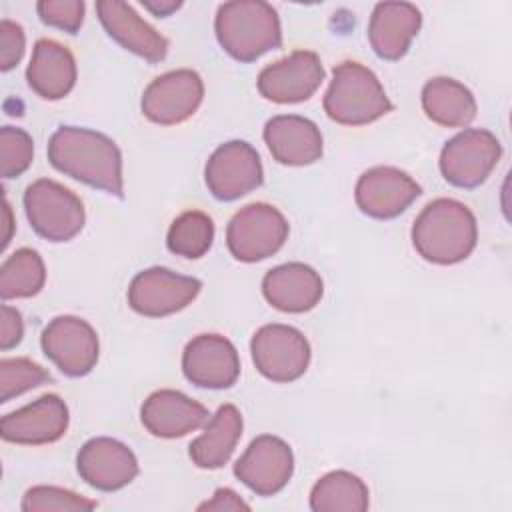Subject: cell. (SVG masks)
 <instances>
[{"instance_id": "cell-1", "label": "cell", "mask_w": 512, "mask_h": 512, "mask_svg": "<svg viewBox=\"0 0 512 512\" xmlns=\"http://www.w3.org/2000/svg\"><path fill=\"white\" fill-rule=\"evenodd\" d=\"M50 164L92 188L122 198V154L112 138L90 128L60 126L48 140Z\"/></svg>"}, {"instance_id": "cell-2", "label": "cell", "mask_w": 512, "mask_h": 512, "mask_svg": "<svg viewBox=\"0 0 512 512\" xmlns=\"http://www.w3.org/2000/svg\"><path fill=\"white\" fill-rule=\"evenodd\" d=\"M478 240L476 218L470 208L452 198H438L424 206L412 226L416 252L432 264H456L472 254Z\"/></svg>"}, {"instance_id": "cell-3", "label": "cell", "mask_w": 512, "mask_h": 512, "mask_svg": "<svg viewBox=\"0 0 512 512\" xmlns=\"http://www.w3.org/2000/svg\"><path fill=\"white\" fill-rule=\"evenodd\" d=\"M220 46L240 62H254L282 46L278 12L262 0H234L220 4L214 20Z\"/></svg>"}, {"instance_id": "cell-4", "label": "cell", "mask_w": 512, "mask_h": 512, "mask_svg": "<svg viewBox=\"0 0 512 512\" xmlns=\"http://www.w3.org/2000/svg\"><path fill=\"white\" fill-rule=\"evenodd\" d=\"M392 110L376 74L352 60L334 68L332 82L324 96V112L344 126H364Z\"/></svg>"}, {"instance_id": "cell-5", "label": "cell", "mask_w": 512, "mask_h": 512, "mask_svg": "<svg viewBox=\"0 0 512 512\" xmlns=\"http://www.w3.org/2000/svg\"><path fill=\"white\" fill-rule=\"evenodd\" d=\"M24 210L34 232L50 242L72 240L86 220L82 200L48 178H40L26 188Z\"/></svg>"}, {"instance_id": "cell-6", "label": "cell", "mask_w": 512, "mask_h": 512, "mask_svg": "<svg viewBox=\"0 0 512 512\" xmlns=\"http://www.w3.org/2000/svg\"><path fill=\"white\" fill-rule=\"evenodd\" d=\"M288 238L284 214L264 202L240 208L226 230L230 254L240 262H260L276 254Z\"/></svg>"}, {"instance_id": "cell-7", "label": "cell", "mask_w": 512, "mask_h": 512, "mask_svg": "<svg viewBox=\"0 0 512 512\" xmlns=\"http://www.w3.org/2000/svg\"><path fill=\"white\" fill-rule=\"evenodd\" d=\"M502 154L498 138L484 128H468L448 140L440 152V172L458 188H476L496 168Z\"/></svg>"}, {"instance_id": "cell-8", "label": "cell", "mask_w": 512, "mask_h": 512, "mask_svg": "<svg viewBox=\"0 0 512 512\" xmlns=\"http://www.w3.org/2000/svg\"><path fill=\"white\" fill-rule=\"evenodd\" d=\"M256 370L272 382L298 380L310 364V344L304 334L286 324H266L250 342Z\"/></svg>"}, {"instance_id": "cell-9", "label": "cell", "mask_w": 512, "mask_h": 512, "mask_svg": "<svg viewBox=\"0 0 512 512\" xmlns=\"http://www.w3.org/2000/svg\"><path fill=\"white\" fill-rule=\"evenodd\" d=\"M200 288L202 282L198 278L154 266L132 278L128 286V304L142 316L162 318L186 308L198 296Z\"/></svg>"}, {"instance_id": "cell-10", "label": "cell", "mask_w": 512, "mask_h": 512, "mask_svg": "<svg viewBox=\"0 0 512 512\" xmlns=\"http://www.w3.org/2000/svg\"><path fill=\"white\" fill-rule=\"evenodd\" d=\"M204 178L214 198L232 202L256 190L264 180V172L258 152L248 142L230 140L212 152Z\"/></svg>"}, {"instance_id": "cell-11", "label": "cell", "mask_w": 512, "mask_h": 512, "mask_svg": "<svg viewBox=\"0 0 512 512\" xmlns=\"http://www.w3.org/2000/svg\"><path fill=\"white\" fill-rule=\"evenodd\" d=\"M44 354L70 378L86 376L98 362L96 330L78 316H56L42 330Z\"/></svg>"}, {"instance_id": "cell-12", "label": "cell", "mask_w": 512, "mask_h": 512, "mask_svg": "<svg viewBox=\"0 0 512 512\" xmlns=\"http://www.w3.org/2000/svg\"><path fill=\"white\" fill-rule=\"evenodd\" d=\"M204 98L202 78L188 68L166 72L154 78L142 94V114L162 126L188 120Z\"/></svg>"}, {"instance_id": "cell-13", "label": "cell", "mask_w": 512, "mask_h": 512, "mask_svg": "<svg viewBox=\"0 0 512 512\" xmlns=\"http://www.w3.org/2000/svg\"><path fill=\"white\" fill-rule=\"evenodd\" d=\"M294 472L292 448L278 436L262 434L236 460L234 474L258 496L280 492Z\"/></svg>"}, {"instance_id": "cell-14", "label": "cell", "mask_w": 512, "mask_h": 512, "mask_svg": "<svg viewBox=\"0 0 512 512\" xmlns=\"http://www.w3.org/2000/svg\"><path fill=\"white\" fill-rule=\"evenodd\" d=\"M324 80V66L318 54L296 50L290 56L268 64L258 74L260 94L276 104H296L308 100Z\"/></svg>"}, {"instance_id": "cell-15", "label": "cell", "mask_w": 512, "mask_h": 512, "mask_svg": "<svg viewBox=\"0 0 512 512\" xmlns=\"http://www.w3.org/2000/svg\"><path fill=\"white\" fill-rule=\"evenodd\" d=\"M420 194V184L392 166H374L366 170L358 178L354 190L358 208L376 220L400 216Z\"/></svg>"}, {"instance_id": "cell-16", "label": "cell", "mask_w": 512, "mask_h": 512, "mask_svg": "<svg viewBox=\"0 0 512 512\" xmlns=\"http://www.w3.org/2000/svg\"><path fill=\"white\" fill-rule=\"evenodd\" d=\"M182 372L198 388L222 390L236 384L240 358L228 338L220 334H200L184 348Z\"/></svg>"}, {"instance_id": "cell-17", "label": "cell", "mask_w": 512, "mask_h": 512, "mask_svg": "<svg viewBox=\"0 0 512 512\" xmlns=\"http://www.w3.org/2000/svg\"><path fill=\"white\" fill-rule=\"evenodd\" d=\"M76 468L88 486L102 492H114L136 478L138 460L126 444L102 436L88 440L80 448Z\"/></svg>"}, {"instance_id": "cell-18", "label": "cell", "mask_w": 512, "mask_h": 512, "mask_svg": "<svg viewBox=\"0 0 512 512\" xmlns=\"http://www.w3.org/2000/svg\"><path fill=\"white\" fill-rule=\"evenodd\" d=\"M68 406L56 394H44L24 408L10 412L0 422V434L14 444H50L68 430Z\"/></svg>"}, {"instance_id": "cell-19", "label": "cell", "mask_w": 512, "mask_h": 512, "mask_svg": "<svg viewBox=\"0 0 512 512\" xmlns=\"http://www.w3.org/2000/svg\"><path fill=\"white\" fill-rule=\"evenodd\" d=\"M98 18L112 40L132 54L156 64L168 54V40L144 22L136 10L120 0L96 2Z\"/></svg>"}, {"instance_id": "cell-20", "label": "cell", "mask_w": 512, "mask_h": 512, "mask_svg": "<svg viewBox=\"0 0 512 512\" xmlns=\"http://www.w3.org/2000/svg\"><path fill=\"white\" fill-rule=\"evenodd\" d=\"M140 420L144 428L158 438H180L208 422V410L178 390L152 392L142 408Z\"/></svg>"}, {"instance_id": "cell-21", "label": "cell", "mask_w": 512, "mask_h": 512, "mask_svg": "<svg viewBox=\"0 0 512 512\" xmlns=\"http://www.w3.org/2000/svg\"><path fill=\"white\" fill-rule=\"evenodd\" d=\"M262 294L276 310L300 314L312 310L322 294L324 284L320 274L302 262H288L266 272Z\"/></svg>"}, {"instance_id": "cell-22", "label": "cell", "mask_w": 512, "mask_h": 512, "mask_svg": "<svg viewBox=\"0 0 512 512\" xmlns=\"http://www.w3.org/2000/svg\"><path fill=\"white\" fill-rule=\"evenodd\" d=\"M264 142L272 158L286 166H308L322 156V134L318 126L296 114H280L266 122Z\"/></svg>"}, {"instance_id": "cell-23", "label": "cell", "mask_w": 512, "mask_h": 512, "mask_svg": "<svg viewBox=\"0 0 512 512\" xmlns=\"http://www.w3.org/2000/svg\"><path fill=\"white\" fill-rule=\"evenodd\" d=\"M422 26L420 10L410 2H380L368 24V40L382 60H400Z\"/></svg>"}, {"instance_id": "cell-24", "label": "cell", "mask_w": 512, "mask_h": 512, "mask_svg": "<svg viewBox=\"0 0 512 512\" xmlns=\"http://www.w3.org/2000/svg\"><path fill=\"white\" fill-rule=\"evenodd\" d=\"M26 80L40 98L60 100L76 84V60L64 44L40 38L34 44V52L26 68Z\"/></svg>"}, {"instance_id": "cell-25", "label": "cell", "mask_w": 512, "mask_h": 512, "mask_svg": "<svg viewBox=\"0 0 512 512\" xmlns=\"http://www.w3.org/2000/svg\"><path fill=\"white\" fill-rule=\"evenodd\" d=\"M240 436L242 416L236 406L224 404L216 410L210 422H206L204 432L192 440L190 458L198 468H220L230 460Z\"/></svg>"}, {"instance_id": "cell-26", "label": "cell", "mask_w": 512, "mask_h": 512, "mask_svg": "<svg viewBox=\"0 0 512 512\" xmlns=\"http://www.w3.org/2000/svg\"><path fill=\"white\" fill-rule=\"evenodd\" d=\"M422 108L426 116L446 128L468 126L478 112L472 92L458 80L438 76L422 88Z\"/></svg>"}, {"instance_id": "cell-27", "label": "cell", "mask_w": 512, "mask_h": 512, "mask_svg": "<svg viewBox=\"0 0 512 512\" xmlns=\"http://www.w3.org/2000/svg\"><path fill=\"white\" fill-rule=\"evenodd\" d=\"M310 508L314 512H364L368 508V488L352 472H328L314 484Z\"/></svg>"}, {"instance_id": "cell-28", "label": "cell", "mask_w": 512, "mask_h": 512, "mask_svg": "<svg viewBox=\"0 0 512 512\" xmlns=\"http://www.w3.org/2000/svg\"><path fill=\"white\" fill-rule=\"evenodd\" d=\"M44 280L46 268L40 254L32 248H20L0 268V296L2 300L36 296Z\"/></svg>"}, {"instance_id": "cell-29", "label": "cell", "mask_w": 512, "mask_h": 512, "mask_svg": "<svg viewBox=\"0 0 512 512\" xmlns=\"http://www.w3.org/2000/svg\"><path fill=\"white\" fill-rule=\"evenodd\" d=\"M214 240V222L200 210H188L180 214L166 236L168 250L184 258L204 256Z\"/></svg>"}, {"instance_id": "cell-30", "label": "cell", "mask_w": 512, "mask_h": 512, "mask_svg": "<svg viewBox=\"0 0 512 512\" xmlns=\"http://www.w3.org/2000/svg\"><path fill=\"white\" fill-rule=\"evenodd\" d=\"M52 376L40 364L28 358H2L0 360V402H8L32 388L50 382Z\"/></svg>"}, {"instance_id": "cell-31", "label": "cell", "mask_w": 512, "mask_h": 512, "mask_svg": "<svg viewBox=\"0 0 512 512\" xmlns=\"http://www.w3.org/2000/svg\"><path fill=\"white\" fill-rule=\"evenodd\" d=\"M34 156V142L22 128L2 126L0 130V172L2 178H16L28 170Z\"/></svg>"}, {"instance_id": "cell-32", "label": "cell", "mask_w": 512, "mask_h": 512, "mask_svg": "<svg viewBox=\"0 0 512 512\" xmlns=\"http://www.w3.org/2000/svg\"><path fill=\"white\" fill-rule=\"evenodd\" d=\"M94 500H88L72 490L58 486H32L22 498L24 512H50V510H92Z\"/></svg>"}, {"instance_id": "cell-33", "label": "cell", "mask_w": 512, "mask_h": 512, "mask_svg": "<svg viewBox=\"0 0 512 512\" xmlns=\"http://www.w3.org/2000/svg\"><path fill=\"white\" fill-rule=\"evenodd\" d=\"M36 12L46 26L76 34L84 20L82 0H42L36 4Z\"/></svg>"}, {"instance_id": "cell-34", "label": "cell", "mask_w": 512, "mask_h": 512, "mask_svg": "<svg viewBox=\"0 0 512 512\" xmlns=\"http://www.w3.org/2000/svg\"><path fill=\"white\" fill-rule=\"evenodd\" d=\"M24 44H26V36L22 26L12 20H2L0 22V70L2 72H8L22 60Z\"/></svg>"}, {"instance_id": "cell-35", "label": "cell", "mask_w": 512, "mask_h": 512, "mask_svg": "<svg viewBox=\"0 0 512 512\" xmlns=\"http://www.w3.org/2000/svg\"><path fill=\"white\" fill-rule=\"evenodd\" d=\"M0 348L2 350H10L14 348L24 334V324H22V316L16 308L2 304L0 308Z\"/></svg>"}, {"instance_id": "cell-36", "label": "cell", "mask_w": 512, "mask_h": 512, "mask_svg": "<svg viewBox=\"0 0 512 512\" xmlns=\"http://www.w3.org/2000/svg\"><path fill=\"white\" fill-rule=\"evenodd\" d=\"M250 506L230 488H218L212 500L198 506V510H248Z\"/></svg>"}, {"instance_id": "cell-37", "label": "cell", "mask_w": 512, "mask_h": 512, "mask_svg": "<svg viewBox=\"0 0 512 512\" xmlns=\"http://www.w3.org/2000/svg\"><path fill=\"white\" fill-rule=\"evenodd\" d=\"M142 6L146 10H150L154 16L164 18V16H170L172 12H176L182 6V2H174V0H144Z\"/></svg>"}, {"instance_id": "cell-38", "label": "cell", "mask_w": 512, "mask_h": 512, "mask_svg": "<svg viewBox=\"0 0 512 512\" xmlns=\"http://www.w3.org/2000/svg\"><path fill=\"white\" fill-rule=\"evenodd\" d=\"M4 224H6V232H4V238H2V248L8 246V242H10V230H12V210H10L8 200H4Z\"/></svg>"}]
</instances>
